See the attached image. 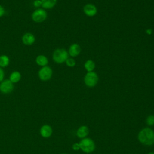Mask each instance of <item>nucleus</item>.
Returning <instances> with one entry per match:
<instances>
[{"label": "nucleus", "instance_id": "1", "mask_svg": "<svg viewBox=\"0 0 154 154\" xmlns=\"http://www.w3.org/2000/svg\"><path fill=\"white\" fill-rule=\"evenodd\" d=\"M138 140L145 146H152L154 144V131L152 129L146 127L141 130L138 134Z\"/></svg>", "mask_w": 154, "mask_h": 154}, {"label": "nucleus", "instance_id": "2", "mask_svg": "<svg viewBox=\"0 0 154 154\" xmlns=\"http://www.w3.org/2000/svg\"><path fill=\"white\" fill-rule=\"evenodd\" d=\"M80 149L86 153H90L95 149V143L94 141L90 138H82L79 143Z\"/></svg>", "mask_w": 154, "mask_h": 154}, {"label": "nucleus", "instance_id": "3", "mask_svg": "<svg viewBox=\"0 0 154 154\" xmlns=\"http://www.w3.org/2000/svg\"><path fill=\"white\" fill-rule=\"evenodd\" d=\"M68 55L69 54L66 49L58 48L54 51L52 54V58L55 63L58 64H61L64 63L68 58Z\"/></svg>", "mask_w": 154, "mask_h": 154}, {"label": "nucleus", "instance_id": "4", "mask_svg": "<svg viewBox=\"0 0 154 154\" xmlns=\"http://www.w3.org/2000/svg\"><path fill=\"white\" fill-rule=\"evenodd\" d=\"M47 16L46 11L43 8H38L32 13L31 19L35 23H42L46 19Z\"/></svg>", "mask_w": 154, "mask_h": 154}, {"label": "nucleus", "instance_id": "5", "mask_svg": "<svg viewBox=\"0 0 154 154\" xmlns=\"http://www.w3.org/2000/svg\"><path fill=\"white\" fill-rule=\"evenodd\" d=\"M99 80L97 73L93 71L88 72L84 77V83L88 87H94Z\"/></svg>", "mask_w": 154, "mask_h": 154}, {"label": "nucleus", "instance_id": "6", "mask_svg": "<svg viewBox=\"0 0 154 154\" xmlns=\"http://www.w3.org/2000/svg\"><path fill=\"white\" fill-rule=\"evenodd\" d=\"M52 70L48 66L42 67L38 72V76L42 81H47L49 80L52 76Z\"/></svg>", "mask_w": 154, "mask_h": 154}, {"label": "nucleus", "instance_id": "7", "mask_svg": "<svg viewBox=\"0 0 154 154\" xmlns=\"http://www.w3.org/2000/svg\"><path fill=\"white\" fill-rule=\"evenodd\" d=\"M14 89V84L9 79H4L0 82V91L3 94H9Z\"/></svg>", "mask_w": 154, "mask_h": 154}, {"label": "nucleus", "instance_id": "8", "mask_svg": "<svg viewBox=\"0 0 154 154\" xmlns=\"http://www.w3.org/2000/svg\"><path fill=\"white\" fill-rule=\"evenodd\" d=\"M84 13L88 17H92L96 14L97 10L96 7L92 4H87L83 8Z\"/></svg>", "mask_w": 154, "mask_h": 154}, {"label": "nucleus", "instance_id": "9", "mask_svg": "<svg viewBox=\"0 0 154 154\" xmlns=\"http://www.w3.org/2000/svg\"><path fill=\"white\" fill-rule=\"evenodd\" d=\"M35 40V36L31 32H26L24 34L22 37V43L26 46L32 45Z\"/></svg>", "mask_w": 154, "mask_h": 154}, {"label": "nucleus", "instance_id": "10", "mask_svg": "<svg viewBox=\"0 0 154 154\" xmlns=\"http://www.w3.org/2000/svg\"><path fill=\"white\" fill-rule=\"evenodd\" d=\"M40 134L43 138H49L52 134V128L49 125H44L40 129Z\"/></svg>", "mask_w": 154, "mask_h": 154}, {"label": "nucleus", "instance_id": "11", "mask_svg": "<svg viewBox=\"0 0 154 154\" xmlns=\"http://www.w3.org/2000/svg\"><path fill=\"white\" fill-rule=\"evenodd\" d=\"M89 134V129L87 126H81L76 131V135L79 138H84Z\"/></svg>", "mask_w": 154, "mask_h": 154}, {"label": "nucleus", "instance_id": "12", "mask_svg": "<svg viewBox=\"0 0 154 154\" xmlns=\"http://www.w3.org/2000/svg\"><path fill=\"white\" fill-rule=\"evenodd\" d=\"M81 52L80 46L77 43H73L70 45L69 49L68 54L72 57L78 56Z\"/></svg>", "mask_w": 154, "mask_h": 154}, {"label": "nucleus", "instance_id": "13", "mask_svg": "<svg viewBox=\"0 0 154 154\" xmlns=\"http://www.w3.org/2000/svg\"><path fill=\"white\" fill-rule=\"evenodd\" d=\"M57 0H41L42 7L43 9H51L57 4Z\"/></svg>", "mask_w": 154, "mask_h": 154}, {"label": "nucleus", "instance_id": "14", "mask_svg": "<svg viewBox=\"0 0 154 154\" xmlns=\"http://www.w3.org/2000/svg\"><path fill=\"white\" fill-rule=\"evenodd\" d=\"M35 63L37 65L41 67H44L48 64V59L43 55H39L35 58Z\"/></svg>", "mask_w": 154, "mask_h": 154}, {"label": "nucleus", "instance_id": "15", "mask_svg": "<svg viewBox=\"0 0 154 154\" xmlns=\"http://www.w3.org/2000/svg\"><path fill=\"white\" fill-rule=\"evenodd\" d=\"M21 79V74L18 71H14L13 72L9 77V79L11 82L13 84L18 82Z\"/></svg>", "mask_w": 154, "mask_h": 154}, {"label": "nucleus", "instance_id": "16", "mask_svg": "<svg viewBox=\"0 0 154 154\" xmlns=\"http://www.w3.org/2000/svg\"><path fill=\"white\" fill-rule=\"evenodd\" d=\"M10 64V58L6 55H0V67H6Z\"/></svg>", "mask_w": 154, "mask_h": 154}, {"label": "nucleus", "instance_id": "17", "mask_svg": "<svg viewBox=\"0 0 154 154\" xmlns=\"http://www.w3.org/2000/svg\"><path fill=\"white\" fill-rule=\"evenodd\" d=\"M84 67L88 72H92L95 68V63L91 60H88L84 63Z\"/></svg>", "mask_w": 154, "mask_h": 154}, {"label": "nucleus", "instance_id": "18", "mask_svg": "<svg viewBox=\"0 0 154 154\" xmlns=\"http://www.w3.org/2000/svg\"><path fill=\"white\" fill-rule=\"evenodd\" d=\"M146 124L149 126H152L154 125V115H149L147 117L146 120Z\"/></svg>", "mask_w": 154, "mask_h": 154}, {"label": "nucleus", "instance_id": "19", "mask_svg": "<svg viewBox=\"0 0 154 154\" xmlns=\"http://www.w3.org/2000/svg\"><path fill=\"white\" fill-rule=\"evenodd\" d=\"M66 65L68 66V67H74L76 64V62L75 61L74 59L72 58H68L66 61H65Z\"/></svg>", "mask_w": 154, "mask_h": 154}, {"label": "nucleus", "instance_id": "20", "mask_svg": "<svg viewBox=\"0 0 154 154\" xmlns=\"http://www.w3.org/2000/svg\"><path fill=\"white\" fill-rule=\"evenodd\" d=\"M33 5L35 7H42V2L41 0H34L33 1Z\"/></svg>", "mask_w": 154, "mask_h": 154}, {"label": "nucleus", "instance_id": "21", "mask_svg": "<svg viewBox=\"0 0 154 154\" xmlns=\"http://www.w3.org/2000/svg\"><path fill=\"white\" fill-rule=\"evenodd\" d=\"M4 79V72L1 67H0V82Z\"/></svg>", "mask_w": 154, "mask_h": 154}, {"label": "nucleus", "instance_id": "22", "mask_svg": "<svg viewBox=\"0 0 154 154\" xmlns=\"http://www.w3.org/2000/svg\"><path fill=\"white\" fill-rule=\"evenodd\" d=\"M5 10L4 8L1 5H0V17H2L5 14Z\"/></svg>", "mask_w": 154, "mask_h": 154}, {"label": "nucleus", "instance_id": "23", "mask_svg": "<svg viewBox=\"0 0 154 154\" xmlns=\"http://www.w3.org/2000/svg\"><path fill=\"white\" fill-rule=\"evenodd\" d=\"M72 149L73 150H78L80 149V147H79V143H74L73 145H72Z\"/></svg>", "mask_w": 154, "mask_h": 154}, {"label": "nucleus", "instance_id": "24", "mask_svg": "<svg viewBox=\"0 0 154 154\" xmlns=\"http://www.w3.org/2000/svg\"><path fill=\"white\" fill-rule=\"evenodd\" d=\"M147 154H154V152H149Z\"/></svg>", "mask_w": 154, "mask_h": 154}, {"label": "nucleus", "instance_id": "25", "mask_svg": "<svg viewBox=\"0 0 154 154\" xmlns=\"http://www.w3.org/2000/svg\"><path fill=\"white\" fill-rule=\"evenodd\" d=\"M61 154H66V153H61Z\"/></svg>", "mask_w": 154, "mask_h": 154}]
</instances>
